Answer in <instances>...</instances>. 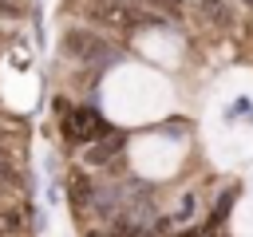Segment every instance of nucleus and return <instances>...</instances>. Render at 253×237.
Segmentation results:
<instances>
[{"label":"nucleus","instance_id":"nucleus-6","mask_svg":"<svg viewBox=\"0 0 253 237\" xmlns=\"http://www.w3.org/2000/svg\"><path fill=\"white\" fill-rule=\"evenodd\" d=\"M202 8H206V12H210V16L217 20V24H225V20H229V12H225V4H217V0H202Z\"/></svg>","mask_w":253,"mask_h":237},{"label":"nucleus","instance_id":"nucleus-4","mask_svg":"<svg viewBox=\"0 0 253 237\" xmlns=\"http://www.w3.org/2000/svg\"><path fill=\"white\" fill-rule=\"evenodd\" d=\"M24 229V213L20 209H0V237H12Z\"/></svg>","mask_w":253,"mask_h":237},{"label":"nucleus","instance_id":"nucleus-8","mask_svg":"<svg viewBox=\"0 0 253 237\" xmlns=\"http://www.w3.org/2000/svg\"><path fill=\"white\" fill-rule=\"evenodd\" d=\"M182 237H202V233H182Z\"/></svg>","mask_w":253,"mask_h":237},{"label":"nucleus","instance_id":"nucleus-1","mask_svg":"<svg viewBox=\"0 0 253 237\" xmlns=\"http://www.w3.org/2000/svg\"><path fill=\"white\" fill-rule=\"evenodd\" d=\"M87 16L103 28H115V32H134V28L150 24V16H142L126 0H87Z\"/></svg>","mask_w":253,"mask_h":237},{"label":"nucleus","instance_id":"nucleus-5","mask_svg":"<svg viewBox=\"0 0 253 237\" xmlns=\"http://www.w3.org/2000/svg\"><path fill=\"white\" fill-rule=\"evenodd\" d=\"M87 194H91V190H87V178H83V174H75V178H71V198H75V205H79V201H87Z\"/></svg>","mask_w":253,"mask_h":237},{"label":"nucleus","instance_id":"nucleus-7","mask_svg":"<svg viewBox=\"0 0 253 237\" xmlns=\"http://www.w3.org/2000/svg\"><path fill=\"white\" fill-rule=\"evenodd\" d=\"M146 4H158V8H170V12L182 8V0H146Z\"/></svg>","mask_w":253,"mask_h":237},{"label":"nucleus","instance_id":"nucleus-3","mask_svg":"<svg viewBox=\"0 0 253 237\" xmlns=\"http://www.w3.org/2000/svg\"><path fill=\"white\" fill-rule=\"evenodd\" d=\"M63 130H67L71 142H95V138L107 134V122L91 107H71V111H63Z\"/></svg>","mask_w":253,"mask_h":237},{"label":"nucleus","instance_id":"nucleus-2","mask_svg":"<svg viewBox=\"0 0 253 237\" xmlns=\"http://www.w3.org/2000/svg\"><path fill=\"white\" fill-rule=\"evenodd\" d=\"M63 51H67L71 59H79V63H103V59L111 55V43H107L103 36H95L91 28H71V32L63 36Z\"/></svg>","mask_w":253,"mask_h":237}]
</instances>
